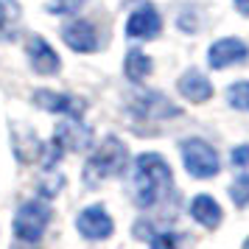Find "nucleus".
I'll return each mask as SVG.
<instances>
[{
    "instance_id": "f257e3e1",
    "label": "nucleus",
    "mask_w": 249,
    "mask_h": 249,
    "mask_svg": "<svg viewBox=\"0 0 249 249\" xmlns=\"http://www.w3.org/2000/svg\"><path fill=\"white\" fill-rule=\"evenodd\" d=\"M171 188V168L160 154H140L135 165V199L137 207H154Z\"/></svg>"
},
{
    "instance_id": "f03ea898",
    "label": "nucleus",
    "mask_w": 249,
    "mask_h": 249,
    "mask_svg": "<svg viewBox=\"0 0 249 249\" xmlns=\"http://www.w3.org/2000/svg\"><path fill=\"white\" fill-rule=\"evenodd\" d=\"M126 160H129V151H126L124 143H121L118 137H107L101 146L92 151V157L87 160V165H84V179L101 182V179H109V177H118V174L126 168Z\"/></svg>"
},
{
    "instance_id": "7ed1b4c3",
    "label": "nucleus",
    "mask_w": 249,
    "mask_h": 249,
    "mask_svg": "<svg viewBox=\"0 0 249 249\" xmlns=\"http://www.w3.org/2000/svg\"><path fill=\"white\" fill-rule=\"evenodd\" d=\"M179 151H182V162H185L188 174L196 177V179H210V177H215L218 168H221V160L215 154V148L210 146L207 140H202V137H188V140H182Z\"/></svg>"
},
{
    "instance_id": "20e7f679",
    "label": "nucleus",
    "mask_w": 249,
    "mask_h": 249,
    "mask_svg": "<svg viewBox=\"0 0 249 249\" xmlns=\"http://www.w3.org/2000/svg\"><path fill=\"white\" fill-rule=\"evenodd\" d=\"M48 224H51V207L45 202H25L14 213V235L28 244H36L45 235Z\"/></svg>"
},
{
    "instance_id": "39448f33",
    "label": "nucleus",
    "mask_w": 249,
    "mask_h": 249,
    "mask_svg": "<svg viewBox=\"0 0 249 249\" xmlns=\"http://www.w3.org/2000/svg\"><path fill=\"white\" fill-rule=\"evenodd\" d=\"M129 112L135 118H146V121H171L179 115V107L157 90H143L129 98Z\"/></svg>"
},
{
    "instance_id": "423d86ee",
    "label": "nucleus",
    "mask_w": 249,
    "mask_h": 249,
    "mask_svg": "<svg viewBox=\"0 0 249 249\" xmlns=\"http://www.w3.org/2000/svg\"><path fill=\"white\" fill-rule=\"evenodd\" d=\"M90 143H92V129H87L79 118L62 121L53 132V148H59V151H84Z\"/></svg>"
},
{
    "instance_id": "0eeeda50",
    "label": "nucleus",
    "mask_w": 249,
    "mask_h": 249,
    "mask_svg": "<svg viewBox=\"0 0 249 249\" xmlns=\"http://www.w3.org/2000/svg\"><path fill=\"white\" fill-rule=\"evenodd\" d=\"M76 227H79V232L84 238H90V241H104V238L112 235L115 221H112V215L107 213L101 204H92V207H87V210H81L79 213Z\"/></svg>"
},
{
    "instance_id": "6e6552de",
    "label": "nucleus",
    "mask_w": 249,
    "mask_h": 249,
    "mask_svg": "<svg viewBox=\"0 0 249 249\" xmlns=\"http://www.w3.org/2000/svg\"><path fill=\"white\" fill-rule=\"evenodd\" d=\"M25 53H28L31 68L36 73H42V76H53L62 68V59H59V53L51 48V42H48L45 36H31L25 42Z\"/></svg>"
},
{
    "instance_id": "1a4fd4ad",
    "label": "nucleus",
    "mask_w": 249,
    "mask_h": 249,
    "mask_svg": "<svg viewBox=\"0 0 249 249\" xmlns=\"http://www.w3.org/2000/svg\"><path fill=\"white\" fill-rule=\"evenodd\" d=\"M249 56V48L238 39V36H227V39H215L210 51H207V62L210 68L221 70V68H230V65H238Z\"/></svg>"
},
{
    "instance_id": "9d476101",
    "label": "nucleus",
    "mask_w": 249,
    "mask_h": 249,
    "mask_svg": "<svg viewBox=\"0 0 249 249\" xmlns=\"http://www.w3.org/2000/svg\"><path fill=\"white\" fill-rule=\"evenodd\" d=\"M34 104L39 109H48V112H62L70 115V118H81L84 112V101L73 98L68 92H56V90H36L34 92Z\"/></svg>"
},
{
    "instance_id": "9b49d317",
    "label": "nucleus",
    "mask_w": 249,
    "mask_h": 249,
    "mask_svg": "<svg viewBox=\"0 0 249 249\" xmlns=\"http://www.w3.org/2000/svg\"><path fill=\"white\" fill-rule=\"evenodd\" d=\"M62 39L68 42L76 53H90L98 48V31L90 20H73L70 25L62 28Z\"/></svg>"
},
{
    "instance_id": "f8f14e48",
    "label": "nucleus",
    "mask_w": 249,
    "mask_h": 249,
    "mask_svg": "<svg viewBox=\"0 0 249 249\" xmlns=\"http://www.w3.org/2000/svg\"><path fill=\"white\" fill-rule=\"evenodd\" d=\"M162 28V20H160V12L154 6H140L132 17H129V25H126V34L132 39H154Z\"/></svg>"
},
{
    "instance_id": "ddd939ff",
    "label": "nucleus",
    "mask_w": 249,
    "mask_h": 249,
    "mask_svg": "<svg viewBox=\"0 0 249 249\" xmlns=\"http://www.w3.org/2000/svg\"><path fill=\"white\" fill-rule=\"evenodd\" d=\"M177 87H179L182 98H188L191 104H204L210 101V95H213V84L210 79L199 73V70H188V73H182L179 81H177Z\"/></svg>"
},
{
    "instance_id": "4468645a",
    "label": "nucleus",
    "mask_w": 249,
    "mask_h": 249,
    "mask_svg": "<svg viewBox=\"0 0 249 249\" xmlns=\"http://www.w3.org/2000/svg\"><path fill=\"white\" fill-rule=\"evenodd\" d=\"M191 215H193V221H199L202 227H210V230L218 227L221 218H224L221 204L215 202L213 196H207V193H199V196L191 202Z\"/></svg>"
},
{
    "instance_id": "2eb2a0df",
    "label": "nucleus",
    "mask_w": 249,
    "mask_h": 249,
    "mask_svg": "<svg viewBox=\"0 0 249 249\" xmlns=\"http://www.w3.org/2000/svg\"><path fill=\"white\" fill-rule=\"evenodd\" d=\"M20 20H23V9L17 0H0V39L12 42L20 34Z\"/></svg>"
},
{
    "instance_id": "dca6fc26",
    "label": "nucleus",
    "mask_w": 249,
    "mask_h": 249,
    "mask_svg": "<svg viewBox=\"0 0 249 249\" xmlns=\"http://www.w3.org/2000/svg\"><path fill=\"white\" fill-rule=\"evenodd\" d=\"M124 70H126V79L129 81H146L148 76H151V70H154V62L143 53V51H129L126 53V62H124Z\"/></svg>"
},
{
    "instance_id": "f3484780",
    "label": "nucleus",
    "mask_w": 249,
    "mask_h": 249,
    "mask_svg": "<svg viewBox=\"0 0 249 249\" xmlns=\"http://www.w3.org/2000/svg\"><path fill=\"white\" fill-rule=\"evenodd\" d=\"M230 165L238 174V182H249V146H238L230 154Z\"/></svg>"
},
{
    "instance_id": "a211bd4d",
    "label": "nucleus",
    "mask_w": 249,
    "mask_h": 249,
    "mask_svg": "<svg viewBox=\"0 0 249 249\" xmlns=\"http://www.w3.org/2000/svg\"><path fill=\"white\" fill-rule=\"evenodd\" d=\"M227 101H230V107L249 112V81H235V84L227 90Z\"/></svg>"
},
{
    "instance_id": "6ab92c4d",
    "label": "nucleus",
    "mask_w": 249,
    "mask_h": 249,
    "mask_svg": "<svg viewBox=\"0 0 249 249\" xmlns=\"http://www.w3.org/2000/svg\"><path fill=\"white\" fill-rule=\"evenodd\" d=\"M84 3H90V0H51L48 12L51 14H73V12H79Z\"/></svg>"
},
{
    "instance_id": "aec40b11",
    "label": "nucleus",
    "mask_w": 249,
    "mask_h": 249,
    "mask_svg": "<svg viewBox=\"0 0 249 249\" xmlns=\"http://www.w3.org/2000/svg\"><path fill=\"white\" fill-rule=\"evenodd\" d=\"M179 247V235L177 232H160L151 238V249H177Z\"/></svg>"
},
{
    "instance_id": "412c9836",
    "label": "nucleus",
    "mask_w": 249,
    "mask_h": 249,
    "mask_svg": "<svg viewBox=\"0 0 249 249\" xmlns=\"http://www.w3.org/2000/svg\"><path fill=\"white\" fill-rule=\"evenodd\" d=\"M232 196H235L238 204H247L249 202V182H238L235 188H232Z\"/></svg>"
},
{
    "instance_id": "4be33fe9",
    "label": "nucleus",
    "mask_w": 249,
    "mask_h": 249,
    "mask_svg": "<svg viewBox=\"0 0 249 249\" xmlns=\"http://www.w3.org/2000/svg\"><path fill=\"white\" fill-rule=\"evenodd\" d=\"M232 3H235V9L244 14V17H249V0H232Z\"/></svg>"
},
{
    "instance_id": "5701e85b",
    "label": "nucleus",
    "mask_w": 249,
    "mask_h": 249,
    "mask_svg": "<svg viewBox=\"0 0 249 249\" xmlns=\"http://www.w3.org/2000/svg\"><path fill=\"white\" fill-rule=\"evenodd\" d=\"M244 249H249V238H247V241H244Z\"/></svg>"
}]
</instances>
